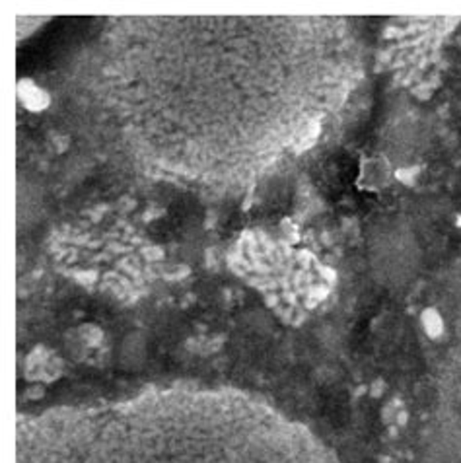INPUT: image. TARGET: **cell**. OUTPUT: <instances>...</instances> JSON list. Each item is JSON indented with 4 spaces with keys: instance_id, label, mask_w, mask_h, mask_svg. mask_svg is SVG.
Listing matches in <instances>:
<instances>
[{
    "instance_id": "1",
    "label": "cell",
    "mask_w": 461,
    "mask_h": 463,
    "mask_svg": "<svg viewBox=\"0 0 461 463\" xmlns=\"http://www.w3.org/2000/svg\"><path fill=\"white\" fill-rule=\"evenodd\" d=\"M16 95L20 105L30 113H41L49 107L51 95L45 88L35 84L32 78H20L16 86Z\"/></svg>"
},
{
    "instance_id": "2",
    "label": "cell",
    "mask_w": 461,
    "mask_h": 463,
    "mask_svg": "<svg viewBox=\"0 0 461 463\" xmlns=\"http://www.w3.org/2000/svg\"><path fill=\"white\" fill-rule=\"evenodd\" d=\"M424 325H426V331L430 335H438L442 331V325H440V320L434 312H426L424 314Z\"/></svg>"
}]
</instances>
